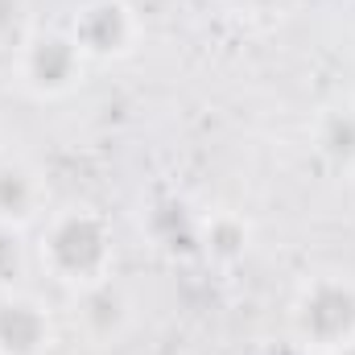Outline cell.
Returning <instances> with one entry per match:
<instances>
[{"label": "cell", "instance_id": "obj_4", "mask_svg": "<svg viewBox=\"0 0 355 355\" xmlns=\"http://www.w3.org/2000/svg\"><path fill=\"white\" fill-rule=\"evenodd\" d=\"M71 37L79 42L83 54H95V58L120 54L132 42V12L120 0H91L75 12Z\"/></svg>", "mask_w": 355, "mask_h": 355}, {"label": "cell", "instance_id": "obj_6", "mask_svg": "<svg viewBox=\"0 0 355 355\" xmlns=\"http://www.w3.org/2000/svg\"><path fill=\"white\" fill-rule=\"evenodd\" d=\"M37 202H42V182H37V174L25 162L4 157L0 162V223L17 227V223L33 219L37 215Z\"/></svg>", "mask_w": 355, "mask_h": 355}, {"label": "cell", "instance_id": "obj_9", "mask_svg": "<svg viewBox=\"0 0 355 355\" xmlns=\"http://www.w3.org/2000/svg\"><path fill=\"white\" fill-rule=\"evenodd\" d=\"M202 244H207L211 257H219V261H236V257H244V248H248V227H244L240 219H232V215H219V219H211Z\"/></svg>", "mask_w": 355, "mask_h": 355}, {"label": "cell", "instance_id": "obj_3", "mask_svg": "<svg viewBox=\"0 0 355 355\" xmlns=\"http://www.w3.org/2000/svg\"><path fill=\"white\" fill-rule=\"evenodd\" d=\"M83 50L71 33H33L25 42V75L37 91H62L75 83Z\"/></svg>", "mask_w": 355, "mask_h": 355}, {"label": "cell", "instance_id": "obj_7", "mask_svg": "<svg viewBox=\"0 0 355 355\" xmlns=\"http://www.w3.org/2000/svg\"><path fill=\"white\" fill-rule=\"evenodd\" d=\"M79 318H83L87 335L116 339L124 331V322H128V297L112 281H91L83 289V302H79Z\"/></svg>", "mask_w": 355, "mask_h": 355}, {"label": "cell", "instance_id": "obj_13", "mask_svg": "<svg viewBox=\"0 0 355 355\" xmlns=\"http://www.w3.org/2000/svg\"><path fill=\"white\" fill-rule=\"evenodd\" d=\"M285 0H248V8H257V12H268V8H281Z\"/></svg>", "mask_w": 355, "mask_h": 355}, {"label": "cell", "instance_id": "obj_5", "mask_svg": "<svg viewBox=\"0 0 355 355\" xmlns=\"http://www.w3.org/2000/svg\"><path fill=\"white\" fill-rule=\"evenodd\" d=\"M50 343V318L29 297H0V355H37Z\"/></svg>", "mask_w": 355, "mask_h": 355}, {"label": "cell", "instance_id": "obj_14", "mask_svg": "<svg viewBox=\"0 0 355 355\" xmlns=\"http://www.w3.org/2000/svg\"><path fill=\"white\" fill-rule=\"evenodd\" d=\"M339 355H355V339H352V343H343V347H339Z\"/></svg>", "mask_w": 355, "mask_h": 355}, {"label": "cell", "instance_id": "obj_8", "mask_svg": "<svg viewBox=\"0 0 355 355\" xmlns=\"http://www.w3.org/2000/svg\"><path fill=\"white\" fill-rule=\"evenodd\" d=\"M318 149L335 166H355V112L352 107L322 116V124H318Z\"/></svg>", "mask_w": 355, "mask_h": 355}, {"label": "cell", "instance_id": "obj_11", "mask_svg": "<svg viewBox=\"0 0 355 355\" xmlns=\"http://www.w3.org/2000/svg\"><path fill=\"white\" fill-rule=\"evenodd\" d=\"M25 17H29V4H25V0H0V46L21 42Z\"/></svg>", "mask_w": 355, "mask_h": 355}, {"label": "cell", "instance_id": "obj_1", "mask_svg": "<svg viewBox=\"0 0 355 355\" xmlns=\"http://www.w3.org/2000/svg\"><path fill=\"white\" fill-rule=\"evenodd\" d=\"M107 227L99 215L91 211H67L50 223L46 232V261L50 268L62 277V281H75V285H91L99 281V272L107 265Z\"/></svg>", "mask_w": 355, "mask_h": 355}, {"label": "cell", "instance_id": "obj_10", "mask_svg": "<svg viewBox=\"0 0 355 355\" xmlns=\"http://www.w3.org/2000/svg\"><path fill=\"white\" fill-rule=\"evenodd\" d=\"M25 265V248H21V236H17V227H8V223H0V285H8L17 272Z\"/></svg>", "mask_w": 355, "mask_h": 355}, {"label": "cell", "instance_id": "obj_12", "mask_svg": "<svg viewBox=\"0 0 355 355\" xmlns=\"http://www.w3.org/2000/svg\"><path fill=\"white\" fill-rule=\"evenodd\" d=\"M265 355H306V352H302L297 343H277V347H268Z\"/></svg>", "mask_w": 355, "mask_h": 355}, {"label": "cell", "instance_id": "obj_2", "mask_svg": "<svg viewBox=\"0 0 355 355\" xmlns=\"http://www.w3.org/2000/svg\"><path fill=\"white\" fill-rule=\"evenodd\" d=\"M297 335L310 347H343L355 339V289L347 281H314L297 302Z\"/></svg>", "mask_w": 355, "mask_h": 355}]
</instances>
